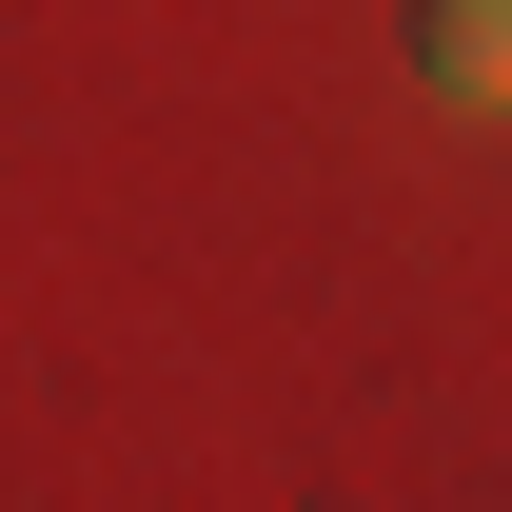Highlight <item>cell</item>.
<instances>
[{
  "label": "cell",
  "mask_w": 512,
  "mask_h": 512,
  "mask_svg": "<svg viewBox=\"0 0 512 512\" xmlns=\"http://www.w3.org/2000/svg\"><path fill=\"white\" fill-rule=\"evenodd\" d=\"M414 79L434 99H512V0H414Z\"/></svg>",
  "instance_id": "6da1fadb"
}]
</instances>
